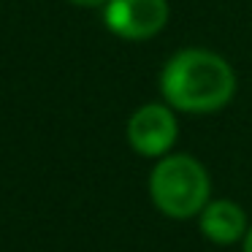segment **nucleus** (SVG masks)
Listing matches in <instances>:
<instances>
[{"instance_id": "obj_1", "label": "nucleus", "mask_w": 252, "mask_h": 252, "mask_svg": "<svg viewBox=\"0 0 252 252\" xmlns=\"http://www.w3.org/2000/svg\"><path fill=\"white\" fill-rule=\"evenodd\" d=\"M165 103L187 114H214L236 95V73L225 57L209 49H182L160 71Z\"/></svg>"}, {"instance_id": "obj_2", "label": "nucleus", "mask_w": 252, "mask_h": 252, "mask_svg": "<svg viewBox=\"0 0 252 252\" xmlns=\"http://www.w3.org/2000/svg\"><path fill=\"white\" fill-rule=\"evenodd\" d=\"M149 195L165 217L190 220L209 203L212 179L192 155H165L149 174Z\"/></svg>"}, {"instance_id": "obj_3", "label": "nucleus", "mask_w": 252, "mask_h": 252, "mask_svg": "<svg viewBox=\"0 0 252 252\" xmlns=\"http://www.w3.org/2000/svg\"><path fill=\"white\" fill-rule=\"evenodd\" d=\"M168 0H106L103 25L125 41L155 38L168 25Z\"/></svg>"}, {"instance_id": "obj_4", "label": "nucleus", "mask_w": 252, "mask_h": 252, "mask_svg": "<svg viewBox=\"0 0 252 252\" xmlns=\"http://www.w3.org/2000/svg\"><path fill=\"white\" fill-rule=\"evenodd\" d=\"M179 125L168 103H147L127 120V144L141 158H165L176 144Z\"/></svg>"}, {"instance_id": "obj_5", "label": "nucleus", "mask_w": 252, "mask_h": 252, "mask_svg": "<svg viewBox=\"0 0 252 252\" xmlns=\"http://www.w3.org/2000/svg\"><path fill=\"white\" fill-rule=\"evenodd\" d=\"M201 217V233L214 244H236L247 233V214L233 201H209L203 206Z\"/></svg>"}, {"instance_id": "obj_6", "label": "nucleus", "mask_w": 252, "mask_h": 252, "mask_svg": "<svg viewBox=\"0 0 252 252\" xmlns=\"http://www.w3.org/2000/svg\"><path fill=\"white\" fill-rule=\"evenodd\" d=\"M73 6H82V8H98V6H106V0H68Z\"/></svg>"}, {"instance_id": "obj_7", "label": "nucleus", "mask_w": 252, "mask_h": 252, "mask_svg": "<svg viewBox=\"0 0 252 252\" xmlns=\"http://www.w3.org/2000/svg\"><path fill=\"white\" fill-rule=\"evenodd\" d=\"M241 252H252V228H247L244 239H241Z\"/></svg>"}]
</instances>
